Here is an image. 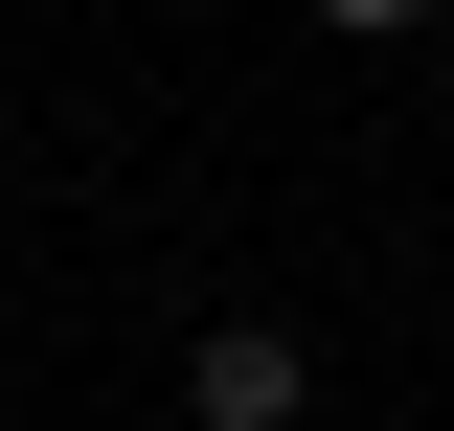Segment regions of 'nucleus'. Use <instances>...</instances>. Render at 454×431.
<instances>
[{
    "instance_id": "obj_1",
    "label": "nucleus",
    "mask_w": 454,
    "mask_h": 431,
    "mask_svg": "<svg viewBox=\"0 0 454 431\" xmlns=\"http://www.w3.org/2000/svg\"><path fill=\"white\" fill-rule=\"evenodd\" d=\"M182 409H205V431H295V409H318V341H295V318H205V341H182Z\"/></svg>"
},
{
    "instance_id": "obj_2",
    "label": "nucleus",
    "mask_w": 454,
    "mask_h": 431,
    "mask_svg": "<svg viewBox=\"0 0 454 431\" xmlns=\"http://www.w3.org/2000/svg\"><path fill=\"white\" fill-rule=\"evenodd\" d=\"M318 23H432V0H318Z\"/></svg>"
}]
</instances>
